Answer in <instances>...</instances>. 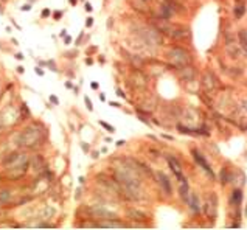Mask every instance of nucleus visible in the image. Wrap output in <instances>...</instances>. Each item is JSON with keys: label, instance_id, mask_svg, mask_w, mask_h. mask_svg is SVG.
<instances>
[{"label": "nucleus", "instance_id": "obj_1", "mask_svg": "<svg viewBox=\"0 0 247 230\" xmlns=\"http://www.w3.org/2000/svg\"><path fill=\"white\" fill-rule=\"evenodd\" d=\"M47 138V126L42 121H31L25 128H22L17 134V148L25 151H38L41 149Z\"/></svg>", "mask_w": 247, "mask_h": 230}, {"label": "nucleus", "instance_id": "obj_2", "mask_svg": "<svg viewBox=\"0 0 247 230\" xmlns=\"http://www.w3.org/2000/svg\"><path fill=\"white\" fill-rule=\"evenodd\" d=\"M166 59H168V65L171 69H174V70L193 64V54L185 47H180V45L171 47L166 51Z\"/></svg>", "mask_w": 247, "mask_h": 230}, {"label": "nucleus", "instance_id": "obj_3", "mask_svg": "<svg viewBox=\"0 0 247 230\" xmlns=\"http://www.w3.org/2000/svg\"><path fill=\"white\" fill-rule=\"evenodd\" d=\"M20 123H22V118L19 114V106L16 107L14 104H8L0 110V131L13 129Z\"/></svg>", "mask_w": 247, "mask_h": 230}, {"label": "nucleus", "instance_id": "obj_4", "mask_svg": "<svg viewBox=\"0 0 247 230\" xmlns=\"http://www.w3.org/2000/svg\"><path fill=\"white\" fill-rule=\"evenodd\" d=\"M30 162V154L25 152V149H14V151H9L6 156L2 157L0 160V166L3 170H11V168H16V166H22V165H28Z\"/></svg>", "mask_w": 247, "mask_h": 230}, {"label": "nucleus", "instance_id": "obj_5", "mask_svg": "<svg viewBox=\"0 0 247 230\" xmlns=\"http://www.w3.org/2000/svg\"><path fill=\"white\" fill-rule=\"evenodd\" d=\"M28 170H30V165H22V166H16V168H11V170H3L2 179L9 181V182H17V181H20L27 176Z\"/></svg>", "mask_w": 247, "mask_h": 230}, {"label": "nucleus", "instance_id": "obj_6", "mask_svg": "<svg viewBox=\"0 0 247 230\" xmlns=\"http://www.w3.org/2000/svg\"><path fill=\"white\" fill-rule=\"evenodd\" d=\"M166 162H168V165H169V168H171L174 177H176L179 182H188V179H187L185 174H183V170H182L180 162H179L174 156H166Z\"/></svg>", "mask_w": 247, "mask_h": 230}, {"label": "nucleus", "instance_id": "obj_7", "mask_svg": "<svg viewBox=\"0 0 247 230\" xmlns=\"http://www.w3.org/2000/svg\"><path fill=\"white\" fill-rule=\"evenodd\" d=\"M191 154H193V159H194V162L205 171L207 174L211 177V181H214V173H213V170H211V166H210V163L205 160V157L202 156V152L199 151V149H191Z\"/></svg>", "mask_w": 247, "mask_h": 230}, {"label": "nucleus", "instance_id": "obj_8", "mask_svg": "<svg viewBox=\"0 0 247 230\" xmlns=\"http://www.w3.org/2000/svg\"><path fill=\"white\" fill-rule=\"evenodd\" d=\"M204 210H205L207 218L210 219H216V215H218V197L214 193H211L205 201V205H204Z\"/></svg>", "mask_w": 247, "mask_h": 230}, {"label": "nucleus", "instance_id": "obj_9", "mask_svg": "<svg viewBox=\"0 0 247 230\" xmlns=\"http://www.w3.org/2000/svg\"><path fill=\"white\" fill-rule=\"evenodd\" d=\"M156 179H157V184L160 187L162 193L165 196H172V185H171V181L169 177L165 174L163 171H157L156 173Z\"/></svg>", "mask_w": 247, "mask_h": 230}, {"label": "nucleus", "instance_id": "obj_10", "mask_svg": "<svg viewBox=\"0 0 247 230\" xmlns=\"http://www.w3.org/2000/svg\"><path fill=\"white\" fill-rule=\"evenodd\" d=\"M28 165H30V170H33L36 174H41L42 171H44V168L47 166V165H45V159H44V156H41V154H31Z\"/></svg>", "mask_w": 247, "mask_h": 230}, {"label": "nucleus", "instance_id": "obj_11", "mask_svg": "<svg viewBox=\"0 0 247 230\" xmlns=\"http://www.w3.org/2000/svg\"><path fill=\"white\" fill-rule=\"evenodd\" d=\"M177 75H179V78H180L182 81H185V83H193V81L196 79V70H194V67H193L191 64L177 69Z\"/></svg>", "mask_w": 247, "mask_h": 230}, {"label": "nucleus", "instance_id": "obj_12", "mask_svg": "<svg viewBox=\"0 0 247 230\" xmlns=\"http://www.w3.org/2000/svg\"><path fill=\"white\" fill-rule=\"evenodd\" d=\"M126 215H127V219L137 221V222H140V226H143L145 221L148 219V215H146V213H143V212L138 210V208H132V207L126 208Z\"/></svg>", "mask_w": 247, "mask_h": 230}, {"label": "nucleus", "instance_id": "obj_13", "mask_svg": "<svg viewBox=\"0 0 247 230\" xmlns=\"http://www.w3.org/2000/svg\"><path fill=\"white\" fill-rule=\"evenodd\" d=\"M202 86H204V89H205L207 92L216 90V87H218V79H216V76H214L211 72H205V73H204V76H202Z\"/></svg>", "mask_w": 247, "mask_h": 230}, {"label": "nucleus", "instance_id": "obj_14", "mask_svg": "<svg viewBox=\"0 0 247 230\" xmlns=\"http://www.w3.org/2000/svg\"><path fill=\"white\" fill-rule=\"evenodd\" d=\"M187 205L190 207V210H191L193 215H201L202 205H201L199 196H198L196 193H190V197H188V201H187Z\"/></svg>", "mask_w": 247, "mask_h": 230}, {"label": "nucleus", "instance_id": "obj_15", "mask_svg": "<svg viewBox=\"0 0 247 230\" xmlns=\"http://www.w3.org/2000/svg\"><path fill=\"white\" fill-rule=\"evenodd\" d=\"M13 197H14V193L8 188V187H2L0 188V202L3 204V208L6 205H11L13 204Z\"/></svg>", "mask_w": 247, "mask_h": 230}, {"label": "nucleus", "instance_id": "obj_16", "mask_svg": "<svg viewBox=\"0 0 247 230\" xmlns=\"http://www.w3.org/2000/svg\"><path fill=\"white\" fill-rule=\"evenodd\" d=\"M232 181H233L232 173L229 171V168L222 166V168H221V173H219V182H221L222 185H227V184H230Z\"/></svg>", "mask_w": 247, "mask_h": 230}, {"label": "nucleus", "instance_id": "obj_17", "mask_svg": "<svg viewBox=\"0 0 247 230\" xmlns=\"http://www.w3.org/2000/svg\"><path fill=\"white\" fill-rule=\"evenodd\" d=\"M241 202H243V190L235 188L232 193V197H230V205L236 207V205H241Z\"/></svg>", "mask_w": 247, "mask_h": 230}, {"label": "nucleus", "instance_id": "obj_18", "mask_svg": "<svg viewBox=\"0 0 247 230\" xmlns=\"http://www.w3.org/2000/svg\"><path fill=\"white\" fill-rule=\"evenodd\" d=\"M19 114H20V118H22V121H27V120H30V118H31L30 107L27 106V103H25V101H22V103L19 104Z\"/></svg>", "mask_w": 247, "mask_h": 230}, {"label": "nucleus", "instance_id": "obj_19", "mask_svg": "<svg viewBox=\"0 0 247 230\" xmlns=\"http://www.w3.org/2000/svg\"><path fill=\"white\" fill-rule=\"evenodd\" d=\"M179 196H180V199L187 204V201H188V197H190V185H188V182H180Z\"/></svg>", "mask_w": 247, "mask_h": 230}, {"label": "nucleus", "instance_id": "obj_20", "mask_svg": "<svg viewBox=\"0 0 247 230\" xmlns=\"http://www.w3.org/2000/svg\"><path fill=\"white\" fill-rule=\"evenodd\" d=\"M38 65H41V67H45V69L51 70L53 73H58V72H59V69H58V65H56L54 59H48V61H39V64H38Z\"/></svg>", "mask_w": 247, "mask_h": 230}, {"label": "nucleus", "instance_id": "obj_21", "mask_svg": "<svg viewBox=\"0 0 247 230\" xmlns=\"http://www.w3.org/2000/svg\"><path fill=\"white\" fill-rule=\"evenodd\" d=\"M233 13H235V17H236V20H238V19H241V17L244 16V13H246V6H244L243 3H238V5L235 6Z\"/></svg>", "mask_w": 247, "mask_h": 230}, {"label": "nucleus", "instance_id": "obj_22", "mask_svg": "<svg viewBox=\"0 0 247 230\" xmlns=\"http://www.w3.org/2000/svg\"><path fill=\"white\" fill-rule=\"evenodd\" d=\"M98 125H100L104 131H107L109 134H115V131H117V129H115L111 123H107V121H104V120H100V121H98Z\"/></svg>", "mask_w": 247, "mask_h": 230}, {"label": "nucleus", "instance_id": "obj_23", "mask_svg": "<svg viewBox=\"0 0 247 230\" xmlns=\"http://www.w3.org/2000/svg\"><path fill=\"white\" fill-rule=\"evenodd\" d=\"M62 17H64V11H62V9H56V11H51V19H53V20L59 22V20H62Z\"/></svg>", "mask_w": 247, "mask_h": 230}, {"label": "nucleus", "instance_id": "obj_24", "mask_svg": "<svg viewBox=\"0 0 247 230\" xmlns=\"http://www.w3.org/2000/svg\"><path fill=\"white\" fill-rule=\"evenodd\" d=\"M82 98H84V103H85V107H87V110H89V112H93V110H95V107H93V103H92V100H90L87 95H84Z\"/></svg>", "mask_w": 247, "mask_h": 230}, {"label": "nucleus", "instance_id": "obj_25", "mask_svg": "<svg viewBox=\"0 0 247 230\" xmlns=\"http://www.w3.org/2000/svg\"><path fill=\"white\" fill-rule=\"evenodd\" d=\"M78 54H80L78 50H72V51H65V53H64V58H67V59H76Z\"/></svg>", "mask_w": 247, "mask_h": 230}, {"label": "nucleus", "instance_id": "obj_26", "mask_svg": "<svg viewBox=\"0 0 247 230\" xmlns=\"http://www.w3.org/2000/svg\"><path fill=\"white\" fill-rule=\"evenodd\" d=\"M75 193H76V194H75V201H81L82 194H84V188H82V185H80V187L76 188Z\"/></svg>", "mask_w": 247, "mask_h": 230}, {"label": "nucleus", "instance_id": "obj_27", "mask_svg": "<svg viewBox=\"0 0 247 230\" xmlns=\"http://www.w3.org/2000/svg\"><path fill=\"white\" fill-rule=\"evenodd\" d=\"M84 36H85L84 31H81V33L78 34V38L75 39V47H81L82 45V42H84Z\"/></svg>", "mask_w": 247, "mask_h": 230}, {"label": "nucleus", "instance_id": "obj_28", "mask_svg": "<svg viewBox=\"0 0 247 230\" xmlns=\"http://www.w3.org/2000/svg\"><path fill=\"white\" fill-rule=\"evenodd\" d=\"M48 101H50V103H51L53 106H59V98H58L56 95H53V93H51V95L48 96Z\"/></svg>", "mask_w": 247, "mask_h": 230}, {"label": "nucleus", "instance_id": "obj_29", "mask_svg": "<svg viewBox=\"0 0 247 230\" xmlns=\"http://www.w3.org/2000/svg\"><path fill=\"white\" fill-rule=\"evenodd\" d=\"M51 16V9H48V8H44L41 11V17L42 19H48Z\"/></svg>", "mask_w": 247, "mask_h": 230}, {"label": "nucleus", "instance_id": "obj_30", "mask_svg": "<svg viewBox=\"0 0 247 230\" xmlns=\"http://www.w3.org/2000/svg\"><path fill=\"white\" fill-rule=\"evenodd\" d=\"M31 9H33V5H31V3H25V5L20 6V11H22V13H30Z\"/></svg>", "mask_w": 247, "mask_h": 230}, {"label": "nucleus", "instance_id": "obj_31", "mask_svg": "<svg viewBox=\"0 0 247 230\" xmlns=\"http://www.w3.org/2000/svg\"><path fill=\"white\" fill-rule=\"evenodd\" d=\"M34 73H36V75H38V76H45V70H44V69H42L41 65H36V67H34Z\"/></svg>", "mask_w": 247, "mask_h": 230}, {"label": "nucleus", "instance_id": "obj_32", "mask_svg": "<svg viewBox=\"0 0 247 230\" xmlns=\"http://www.w3.org/2000/svg\"><path fill=\"white\" fill-rule=\"evenodd\" d=\"M93 23H95V19H93L92 16H89V17L85 19V28H92Z\"/></svg>", "mask_w": 247, "mask_h": 230}, {"label": "nucleus", "instance_id": "obj_33", "mask_svg": "<svg viewBox=\"0 0 247 230\" xmlns=\"http://www.w3.org/2000/svg\"><path fill=\"white\" fill-rule=\"evenodd\" d=\"M81 149H82V152L89 154V152H90V145H89L87 141H81Z\"/></svg>", "mask_w": 247, "mask_h": 230}, {"label": "nucleus", "instance_id": "obj_34", "mask_svg": "<svg viewBox=\"0 0 247 230\" xmlns=\"http://www.w3.org/2000/svg\"><path fill=\"white\" fill-rule=\"evenodd\" d=\"M62 41H64V45H70V44L73 42V38H72L70 34H65V36L62 38Z\"/></svg>", "mask_w": 247, "mask_h": 230}, {"label": "nucleus", "instance_id": "obj_35", "mask_svg": "<svg viewBox=\"0 0 247 230\" xmlns=\"http://www.w3.org/2000/svg\"><path fill=\"white\" fill-rule=\"evenodd\" d=\"M89 154H90V159H93V160H98V159H100V156H101V152H100V151H96V149H95V151H90Z\"/></svg>", "mask_w": 247, "mask_h": 230}, {"label": "nucleus", "instance_id": "obj_36", "mask_svg": "<svg viewBox=\"0 0 247 230\" xmlns=\"http://www.w3.org/2000/svg\"><path fill=\"white\" fill-rule=\"evenodd\" d=\"M115 95H117L118 98H123V100H126V93L123 92V89H121V87H117V89H115Z\"/></svg>", "mask_w": 247, "mask_h": 230}, {"label": "nucleus", "instance_id": "obj_37", "mask_svg": "<svg viewBox=\"0 0 247 230\" xmlns=\"http://www.w3.org/2000/svg\"><path fill=\"white\" fill-rule=\"evenodd\" d=\"M64 87H65L67 90H73V83H72V79H67V81L64 83Z\"/></svg>", "mask_w": 247, "mask_h": 230}, {"label": "nucleus", "instance_id": "obj_38", "mask_svg": "<svg viewBox=\"0 0 247 230\" xmlns=\"http://www.w3.org/2000/svg\"><path fill=\"white\" fill-rule=\"evenodd\" d=\"M98 51V47L96 45H90L87 48V51H85V54H90V53H96Z\"/></svg>", "mask_w": 247, "mask_h": 230}, {"label": "nucleus", "instance_id": "obj_39", "mask_svg": "<svg viewBox=\"0 0 247 230\" xmlns=\"http://www.w3.org/2000/svg\"><path fill=\"white\" fill-rule=\"evenodd\" d=\"M84 9H85L87 13H92V11H93V6H92V3H89V2H84Z\"/></svg>", "mask_w": 247, "mask_h": 230}, {"label": "nucleus", "instance_id": "obj_40", "mask_svg": "<svg viewBox=\"0 0 247 230\" xmlns=\"http://www.w3.org/2000/svg\"><path fill=\"white\" fill-rule=\"evenodd\" d=\"M14 59H16V61H23V59H25V56H23V53H22V51H19V53H16V54H14Z\"/></svg>", "mask_w": 247, "mask_h": 230}, {"label": "nucleus", "instance_id": "obj_41", "mask_svg": "<svg viewBox=\"0 0 247 230\" xmlns=\"http://www.w3.org/2000/svg\"><path fill=\"white\" fill-rule=\"evenodd\" d=\"M16 72H17L19 75H23V73H25V67H23V65H19V67H16Z\"/></svg>", "mask_w": 247, "mask_h": 230}, {"label": "nucleus", "instance_id": "obj_42", "mask_svg": "<svg viewBox=\"0 0 247 230\" xmlns=\"http://www.w3.org/2000/svg\"><path fill=\"white\" fill-rule=\"evenodd\" d=\"M90 87H92L93 90H98V89H100V83H96V81H92V83H90Z\"/></svg>", "mask_w": 247, "mask_h": 230}, {"label": "nucleus", "instance_id": "obj_43", "mask_svg": "<svg viewBox=\"0 0 247 230\" xmlns=\"http://www.w3.org/2000/svg\"><path fill=\"white\" fill-rule=\"evenodd\" d=\"M109 106H112V107H115V109H120V107H121V104L117 103V101H109Z\"/></svg>", "mask_w": 247, "mask_h": 230}, {"label": "nucleus", "instance_id": "obj_44", "mask_svg": "<svg viewBox=\"0 0 247 230\" xmlns=\"http://www.w3.org/2000/svg\"><path fill=\"white\" fill-rule=\"evenodd\" d=\"M124 145H126V140H117V141H115V146H117V148H121Z\"/></svg>", "mask_w": 247, "mask_h": 230}, {"label": "nucleus", "instance_id": "obj_45", "mask_svg": "<svg viewBox=\"0 0 247 230\" xmlns=\"http://www.w3.org/2000/svg\"><path fill=\"white\" fill-rule=\"evenodd\" d=\"M93 64V59L89 56V58H85V65H92Z\"/></svg>", "mask_w": 247, "mask_h": 230}, {"label": "nucleus", "instance_id": "obj_46", "mask_svg": "<svg viewBox=\"0 0 247 230\" xmlns=\"http://www.w3.org/2000/svg\"><path fill=\"white\" fill-rule=\"evenodd\" d=\"M98 96H100V101L106 103V95H104V93H103V92H100V95H98Z\"/></svg>", "mask_w": 247, "mask_h": 230}, {"label": "nucleus", "instance_id": "obj_47", "mask_svg": "<svg viewBox=\"0 0 247 230\" xmlns=\"http://www.w3.org/2000/svg\"><path fill=\"white\" fill-rule=\"evenodd\" d=\"M78 182H80V185H84L85 184V177H84V176H80V177H78Z\"/></svg>", "mask_w": 247, "mask_h": 230}, {"label": "nucleus", "instance_id": "obj_48", "mask_svg": "<svg viewBox=\"0 0 247 230\" xmlns=\"http://www.w3.org/2000/svg\"><path fill=\"white\" fill-rule=\"evenodd\" d=\"M65 34H69V33H67V30H61V33H59V38H64Z\"/></svg>", "mask_w": 247, "mask_h": 230}, {"label": "nucleus", "instance_id": "obj_49", "mask_svg": "<svg viewBox=\"0 0 247 230\" xmlns=\"http://www.w3.org/2000/svg\"><path fill=\"white\" fill-rule=\"evenodd\" d=\"M11 23H13V25H14V27H16V28H17V30H20V25H17V23H16V20H14V19H11Z\"/></svg>", "mask_w": 247, "mask_h": 230}, {"label": "nucleus", "instance_id": "obj_50", "mask_svg": "<svg viewBox=\"0 0 247 230\" xmlns=\"http://www.w3.org/2000/svg\"><path fill=\"white\" fill-rule=\"evenodd\" d=\"M98 61H100L101 64H104V62H106V59L103 58V54H100V56H98Z\"/></svg>", "mask_w": 247, "mask_h": 230}, {"label": "nucleus", "instance_id": "obj_51", "mask_svg": "<svg viewBox=\"0 0 247 230\" xmlns=\"http://www.w3.org/2000/svg\"><path fill=\"white\" fill-rule=\"evenodd\" d=\"M69 3H70L72 6H76V5H78V0H69Z\"/></svg>", "mask_w": 247, "mask_h": 230}, {"label": "nucleus", "instance_id": "obj_52", "mask_svg": "<svg viewBox=\"0 0 247 230\" xmlns=\"http://www.w3.org/2000/svg\"><path fill=\"white\" fill-rule=\"evenodd\" d=\"M73 92H75V95H78V93H80V87H78V86H73Z\"/></svg>", "mask_w": 247, "mask_h": 230}, {"label": "nucleus", "instance_id": "obj_53", "mask_svg": "<svg viewBox=\"0 0 247 230\" xmlns=\"http://www.w3.org/2000/svg\"><path fill=\"white\" fill-rule=\"evenodd\" d=\"M112 23H114V19H112V17H111V19H109V22H107V27H109V28H111V27H112Z\"/></svg>", "mask_w": 247, "mask_h": 230}, {"label": "nucleus", "instance_id": "obj_54", "mask_svg": "<svg viewBox=\"0 0 247 230\" xmlns=\"http://www.w3.org/2000/svg\"><path fill=\"white\" fill-rule=\"evenodd\" d=\"M107 151H109V149H107V146H104V148H103V149H101V151H100V152H101V154H106V152H107Z\"/></svg>", "mask_w": 247, "mask_h": 230}, {"label": "nucleus", "instance_id": "obj_55", "mask_svg": "<svg viewBox=\"0 0 247 230\" xmlns=\"http://www.w3.org/2000/svg\"><path fill=\"white\" fill-rule=\"evenodd\" d=\"M162 137H163V138H166V140H174V138L171 137V135H166V134H163Z\"/></svg>", "mask_w": 247, "mask_h": 230}, {"label": "nucleus", "instance_id": "obj_56", "mask_svg": "<svg viewBox=\"0 0 247 230\" xmlns=\"http://www.w3.org/2000/svg\"><path fill=\"white\" fill-rule=\"evenodd\" d=\"M11 42H13V45H19V42H17V39H14V38L11 39Z\"/></svg>", "mask_w": 247, "mask_h": 230}, {"label": "nucleus", "instance_id": "obj_57", "mask_svg": "<svg viewBox=\"0 0 247 230\" xmlns=\"http://www.w3.org/2000/svg\"><path fill=\"white\" fill-rule=\"evenodd\" d=\"M106 143H112V137H106Z\"/></svg>", "mask_w": 247, "mask_h": 230}, {"label": "nucleus", "instance_id": "obj_58", "mask_svg": "<svg viewBox=\"0 0 247 230\" xmlns=\"http://www.w3.org/2000/svg\"><path fill=\"white\" fill-rule=\"evenodd\" d=\"M244 215L247 216V204H246V210H244Z\"/></svg>", "mask_w": 247, "mask_h": 230}, {"label": "nucleus", "instance_id": "obj_59", "mask_svg": "<svg viewBox=\"0 0 247 230\" xmlns=\"http://www.w3.org/2000/svg\"><path fill=\"white\" fill-rule=\"evenodd\" d=\"M0 210H3V204L2 202H0Z\"/></svg>", "mask_w": 247, "mask_h": 230}, {"label": "nucleus", "instance_id": "obj_60", "mask_svg": "<svg viewBox=\"0 0 247 230\" xmlns=\"http://www.w3.org/2000/svg\"><path fill=\"white\" fill-rule=\"evenodd\" d=\"M142 2H145V3H146V2H149V0H142Z\"/></svg>", "mask_w": 247, "mask_h": 230}, {"label": "nucleus", "instance_id": "obj_61", "mask_svg": "<svg viewBox=\"0 0 247 230\" xmlns=\"http://www.w3.org/2000/svg\"><path fill=\"white\" fill-rule=\"evenodd\" d=\"M0 2H3V3H5V2H6V0H0Z\"/></svg>", "mask_w": 247, "mask_h": 230}, {"label": "nucleus", "instance_id": "obj_62", "mask_svg": "<svg viewBox=\"0 0 247 230\" xmlns=\"http://www.w3.org/2000/svg\"><path fill=\"white\" fill-rule=\"evenodd\" d=\"M81 2H85V0H81Z\"/></svg>", "mask_w": 247, "mask_h": 230}, {"label": "nucleus", "instance_id": "obj_63", "mask_svg": "<svg viewBox=\"0 0 247 230\" xmlns=\"http://www.w3.org/2000/svg\"><path fill=\"white\" fill-rule=\"evenodd\" d=\"M0 95H2V93H0Z\"/></svg>", "mask_w": 247, "mask_h": 230}]
</instances>
